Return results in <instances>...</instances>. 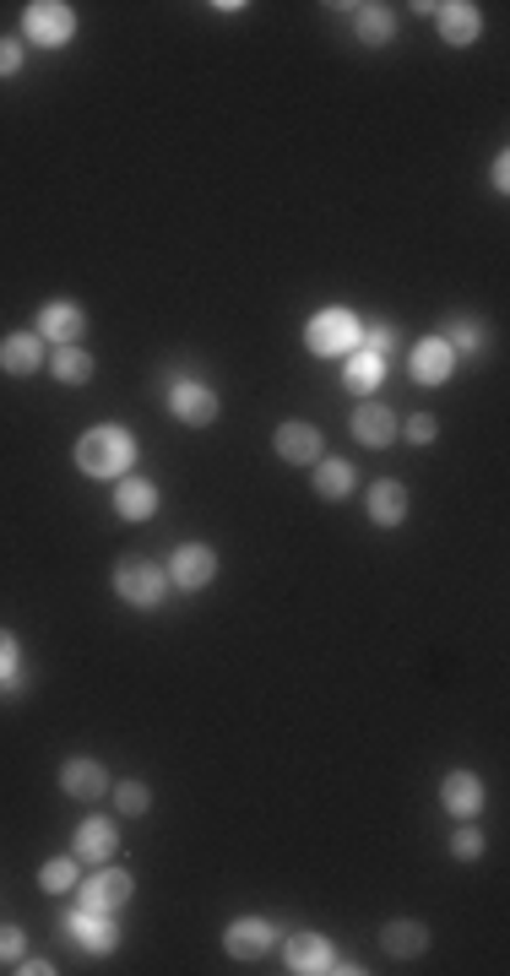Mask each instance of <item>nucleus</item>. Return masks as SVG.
Segmentation results:
<instances>
[{
  "label": "nucleus",
  "instance_id": "obj_9",
  "mask_svg": "<svg viewBox=\"0 0 510 976\" xmlns=\"http://www.w3.org/2000/svg\"><path fill=\"white\" fill-rule=\"evenodd\" d=\"M38 331L49 337V342H60V348H71L82 331H87V315L71 304V298H55V304H44V315H38Z\"/></svg>",
  "mask_w": 510,
  "mask_h": 976
},
{
  "label": "nucleus",
  "instance_id": "obj_18",
  "mask_svg": "<svg viewBox=\"0 0 510 976\" xmlns=\"http://www.w3.org/2000/svg\"><path fill=\"white\" fill-rule=\"evenodd\" d=\"M402 516H407V489L402 483H375L369 489V521L375 527H402Z\"/></svg>",
  "mask_w": 510,
  "mask_h": 976
},
{
  "label": "nucleus",
  "instance_id": "obj_13",
  "mask_svg": "<svg viewBox=\"0 0 510 976\" xmlns=\"http://www.w3.org/2000/svg\"><path fill=\"white\" fill-rule=\"evenodd\" d=\"M440 803H446L451 814H462V820H467V814H478V809H484V781H478L473 771H451V776H446V787H440Z\"/></svg>",
  "mask_w": 510,
  "mask_h": 976
},
{
  "label": "nucleus",
  "instance_id": "obj_29",
  "mask_svg": "<svg viewBox=\"0 0 510 976\" xmlns=\"http://www.w3.org/2000/svg\"><path fill=\"white\" fill-rule=\"evenodd\" d=\"M16 690V635L0 630V695Z\"/></svg>",
  "mask_w": 510,
  "mask_h": 976
},
{
  "label": "nucleus",
  "instance_id": "obj_31",
  "mask_svg": "<svg viewBox=\"0 0 510 976\" xmlns=\"http://www.w3.org/2000/svg\"><path fill=\"white\" fill-rule=\"evenodd\" d=\"M358 342H364V353H391V342H396V331L391 326H369V331H358Z\"/></svg>",
  "mask_w": 510,
  "mask_h": 976
},
{
  "label": "nucleus",
  "instance_id": "obj_8",
  "mask_svg": "<svg viewBox=\"0 0 510 976\" xmlns=\"http://www.w3.org/2000/svg\"><path fill=\"white\" fill-rule=\"evenodd\" d=\"M451 369H456V353H451L446 337H424V342L413 348V380H418V386H440Z\"/></svg>",
  "mask_w": 510,
  "mask_h": 976
},
{
  "label": "nucleus",
  "instance_id": "obj_23",
  "mask_svg": "<svg viewBox=\"0 0 510 976\" xmlns=\"http://www.w3.org/2000/svg\"><path fill=\"white\" fill-rule=\"evenodd\" d=\"M353 489V467L347 461H316V494L321 499H347Z\"/></svg>",
  "mask_w": 510,
  "mask_h": 976
},
{
  "label": "nucleus",
  "instance_id": "obj_34",
  "mask_svg": "<svg viewBox=\"0 0 510 976\" xmlns=\"http://www.w3.org/2000/svg\"><path fill=\"white\" fill-rule=\"evenodd\" d=\"M22 955V933L16 928H0V961H16Z\"/></svg>",
  "mask_w": 510,
  "mask_h": 976
},
{
  "label": "nucleus",
  "instance_id": "obj_32",
  "mask_svg": "<svg viewBox=\"0 0 510 976\" xmlns=\"http://www.w3.org/2000/svg\"><path fill=\"white\" fill-rule=\"evenodd\" d=\"M451 857H462V862L484 857V836H478V831H456V836H451Z\"/></svg>",
  "mask_w": 510,
  "mask_h": 976
},
{
  "label": "nucleus",
  "instance_id": "obj_22",
  "mask_svg": "<svg viewBox=\"0 0 510 976\" xmlns=\"http://www.w3.org/2000/svg\"><path fill=\"white\" fill-rule=\"evenodd\" d=\"M49 369H55V380H66V386H87V375H93V358L71 342V348H60L55 358H49Z\"/></svg>",
  "mask_w": 510,
  "mask_h": 976
},
{
  "label": "nucleus",
  "instance_id": "obj_35",
  "mask_svg": "<svg viewBox=\"0 0 510 976\" xmlns=\"http://www.w3.org/2000/svg\"><path fill=\"white\" fill-rule=\"evenodd\" d=\"M16 66H22V49H16L11 38H0V77H11Z\"/></svg>",
  "mask_w": 510,
  "mask_h": 976
},
{
  "label": "nucleus",
  "instance_id": "obj_1",
  "mask_svg": "<svg viewBox=\"0 0 510 976\" xmlns=\"http://www.w3.org/2000/svg\"><path fill=\"white\" fill-rule=\"evenodd\" d=\"M131 461H137V439L120 423H98L76 439V467L87 478H120Z\"/></svg>",
  "mask_w": 510,
  "mask_h": 976
},
{
  "label": "nucleus",
  "instance_id": "obj_28",
  "mask_svg": "<svg viewBox=\"0 0 510 976\" xmlns=\"http://www.w3.org/2000/svg\"><path fill=\"white\" fill-rule=\"evenodd\" d=\"M115 809H120V814H147V809H153V792H147L142 781H126V787H115Z\"/></svg>",
  "mask_w": 510,
  "mask_h": 976
},
{
  "label": "nucleus",
  "instance_id": "obj_33",
  "mask_svg": "<svg viewBox=\"0 0 510 976\" xmlns=\"http://www.w3.org/2000/svg\"><path fill=\"white\" fill-rule=\"evenodd\" d=\"M407 439H413V445H429V439H435V419H429V413L407 419Z\"/></svg>",
  "mask_w": 510,
  "mask_h": 976
},
{
  "label": "nucleus",
  "instance_id": "obj_17",
  "mask_svg": "<svg viewBox=\"0 0 510 976\" xmlns=\"http://www.w3.org/2000/svg\"><path fill=\"white\" fill-rule=\"evenodd\" d=\"M115 510H120L126 521H147V516L158 510V489H153L147 478H126V483L115 489Z\"/></svg>",
  "mask_w": 510,
  "mask_h": 976
},
{
  "label": "nucleus",
  "instance_id": "obj_5",
  "mask_svg": "<svg viewBox=\"0 0 510 976\" xmlns=\"http://www.w3.org/2000/svg\"><path fill=\"white\" fill-rule=\"evenodd\" d=\"M272 944H277V933H272V922H261V917H239V922H228V933H223V950H228L234 961H261Z\"/></svg>",
  "mask_w": 510,
  "mask_h": 976
},
{
  "label": "nucleus",
  "instance_id": "obj_36",
  "mask_svg": "<svg viewBox=\"0 0 510 976\" xmlns=\"http://www.w3.org/2000/svg\"><path fill=\"white\" fill-rule=\"evenodd\" d=\"M489 174H495V190H506V185H510V157H495V168H489Z\"/></svg>",
  "mask_w": 510,
  "mask_h": 976
},
{
  "label": "nucleus",
  "instance_id": "obj_3",
  "mask_svg": "<svg viewBox=\"0 0 510 976\" xmlns=\"http://www.w3.org/2000/svg\"><path fill=\"white\" fill-rule=\"evenodd\" d=\"M115 591H120L126 602H137V608H158L164 591H169V575H164L158 564H147V558H120Z\"/></svg>",
  "mask_w": 510,
  "mask_h": 976
},
{
  "label": "nucleus",
  "instance_id": "obj_25",
  "mask_svg": "<svg viewBox=\"0 0 510 976\" xmlns=\"http://www.w3.org/2000/svg\"><path fill=\"white\" fill-rule=\"evenodd\" d=\"M358 38L364 44H391V11L386 5H358Z\"/></svg>",
  "mask_w": 510,
  "mask_h": 976
},
{
  "label": "nucleus",
  "instance_id": "obj_6",
  "mask_svg": "<svg viewBox=\"0 0 510 976\" xmlns=\"http://www.w3.org/2000/svg\"><path fill=\"white\" fill-rule=\"evenodd\" d=\"M169 408H174V419H185L190 428H206V423L217 419V397H212L201 380H174Z\"/></svg>",
  "mask_w": 510,
  "mask_h": 976
},
{
  "label": "nucleus",
  "instance_id": "obj_20",
  "mask_svg": "<svg viewBox=\"0 0 510 976\" xmlns=\"http://www.w3.org/2000/svg\"><path fill=\"white\" fill-rule=\"evenodd\" d=\"M115 846H120V836H115L109 820H82V825H76V857L104 862V857H115Z\"/></svg>",
  "mask_w": 510,
  "mask_h": 976
},
{
  "label": "nucleus",
  "instance_id": "obj_15",
  "mask_svg": "<svg viewBox=\"0 0 510 976\" xmlns=\"http://www.w3.org/2000/svg\"><path fill=\"white\" fill-rule=\"evenodd\" d=\"M435 11H440L446 44H473V38L484 33V16H478V5H467V0H451V5H435Z\"/></svg>",
  "mask_w": 510,
  "mask_h": 976
},
{
  "label": "nucleus",
  "instance_id": "obj_19",
  "mask_svg": "<svg viewBox=\"0 0 510 976\" xmlns=\"http://www.w3.org/2000/svg\"><path fill=\"white\" fill-rule=\"evenodd\" d=\"M327 966H332L327 939H316V933H294V939H288V972L310 976V972H327Z\"/></svg>",
  "mask_w": 510,
  "mask_h": 976
},
{
  "label": "nucleus",
  "instance_id": "obj_24",
  "mask_svg": "<svg viewBox=\"0 0 510 976\" xmlns=\"http://www.w3.org/2000/svg\"><path fill=\"white\" fill-rule=\"evenodd\" d=\"M380 369H386V364H380L375 353H353V358H347V391H353V397H369V391L380 386Z\"/></svg>",
  "mask_w": 510,
  "mask_h": 976
},
{
  "label": "nucleus",
  "instance_id": "obj_12",
  "mask_svg": "<svg viewBox=\"0 0 510 976\" xmlns=\"http://www.w3.org/2000/svg\"><path fill=\"white\" fill-rule=\"evenodd\" d=\"M104 787H109V776H104L98 760H66L60 765V792H71V798H104Z\"/></svg>",
  "mask_w": 510,
  "mask_h": 976
},
{
  "label": "nucleus",
  "instance_id": "obj_14",
  "mask_svg": "<svg viewBox=\"0 0 510 976\" xmlns=\"http://www.w3.org/2000/svg\"><path fill=\"white\" fill-rule=\"evenodd\" d=\"M131 873H120V868H109V873H98V879H87V912H120L126 901H131Z\"/></svg>",
  "mask_w": 510,
  "mask_h": 976
},
{
  "label": "nucleus",
  "instance_id": "obj_2",
  "mask_svg": "<svg viewBox=\"0 0 510 976\" xmlns=\"http://www.w3.org/2000/svg\"><path fill=\"white\" fill-rule=\"evenodd\" d=\"M305 342H310V353H321V358H353L358 353V320L347 315V309H321L316 320H310V331H305Z\"/></svg>",
  "mask_w": 510,
  "mask_h": 976
},
{
  "label": "nucleus",
  "instance_id": "obj_11",
  "mask_svg": "<svg viewBox=\"0 0 510 976\" xmlns=\"http://www.w3.org/2000/svg\"><path fill=\"white\" fill-rule=\"evenodd\" d=\"M44 364V342L33 337V331H11L5 342H0V369L5 375H33Z\"/></svg>",
  "mask_w": 510,
  "mask_h": 976
},
{
  "label": "nucleus",
  "instance_id": "obj_10",
  "mask_svg": "<svg viewBox=\"0 0 510 976\" xmlns=\"http://www.w3.org/2000/svg\"><path fill=\"white\" fill-rule=\"evenodd\" d=\"M353 434H358V445H369V450H386V445L396 439V419H391V408H380V402H364V408L353 413Z\"/></svg>",
  "mask_w": 510,
  "mask_h": 976
},
{
  "label": "nucleus",
  "instance_id": "obj_21",
  "mask_svg": "<svg viewBox=\"0 0 510 976\" xmlns=\"http://www.w3.org/2000/svg\"><path fill=\"white\" fill-rule=\"evenodd\" d=\"M380 944H386L391 955H402V961H407V955H424L429 933H424V922H407V917H402V922H391V928L380 933Z\"/></svg>",
  "mask_w": 510,
  "mask_h": 976
},
{
  "label": "nucleus",
  "instance_id": "obj_4",
  "mask_svg": "<svg viewBox=\"0 0 510 976\" xmlns=\"http://www.w3.org/2000/svg\"><path fill=\"white\" fill-rule=\"evenodd\" d=\"M22 33H27L33 44L55 49V44H66V38L76 33V16H71V5H60V0H33V5L22 11Z\"/></svg>",
  "mask_w": 510,
  "mask_h": 976
},
{
  "label": "nucleus",
  "instance_id": "obj_16",
  "mask_svg": "<svg viewBox=\"0 0 510 976\" xmlns=\"http://www.w3.org/2000/svg\"><path fill=\"white\" fill-rule=\"evenodd\" d=\"M277 456L294 461V467L321 461V434H316L310 423H283V428H277Z\"/></svg>",
  "mask_w": 510,
  "mask_h": 976
},
{
  "label": "nucleus",
  "instance_id": "obj_7",
  "mask_svg": "<svg viewBox=\"0 0 510 976\" xmlns=\"http://www.w3.org/2000/svg\"><path fill=\"white\" fill-rule=\"evenodd\" d=\"M169 575H174V586H185V591H201V586L217 575V554H212L206 543H185V549H174Z\"/></svg>",
  "mask_w": 510,
  "mask_h": 976
},
{
  "label": "nucleus",
  "instance_id": "obj_26",
  "mask_svg": "<svg viewBox=\"0 0 510 976\" xmlns=\"http://www.w3.org/2000/svg\"><path fill=\"white\" fill-rule=\"evenodd\" d=\"M71 922H76L71 933H76L87 950H115V928L104 922V912H98V917H87V912H82V917H71Z\"/></svg>",
  "mask_w": 510,
  "mask_h": 976
},
{
  "label": "nucleus",
  "instance_id": "obj_30",
  "mask_svg": "<svg viewBox=\"0 0 510 976\" xmlns=\"http://www.w3.org/2000/svg\"><path fill=\"white\" fill-rule=\"evenodd\" d=\"M446 342H451V353H473V348L484 342V331H478V326H467V320H456Z\"/></svg>",
  "mask_w": 510,
  "mask_h": 976
},
{
  "label": "nucleus",
  "instance_id": "obj_27",
  "mask_svg": "<svg viewBox=\"0 0 510 976\" xmlns=\"http://www.w3.org/2000/svg\"><path fill=\"white\" fill-rule=\"evenodd\" d=\"M38 879H44V890H49V895H66V890L76 884V857H49Z\"/></svg>",
  "mask_w": 510,
  "mask_h": 976
}]
</instances>
